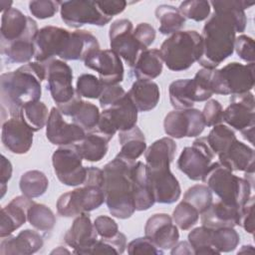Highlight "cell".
<instances>
[{
    "instance_id": "obj_1",
    "label": "cell",
    "mask_w": 255,
    "mask_h": 255,
    "mask_svg": "<svg viewBox=\"0 0 255 255\" xmlns=\"http://www.w3.org/2000/svg\"><path fill=\"white\" fill-rule=\"evenodd\" d=\"M254 2L244 0L211 1L214 13L202 29L203 53L198 63L205 69H215L234 52L236 33L244 32L247 24L245 9Z\"/></svg>"
},
{
    "instance_id": "obj_2",
    "label": "cell",
    "mask_w": 255,
    "mask_h": 255,
    "mask_svg": "<svg viewBox=\"0 0 255 255\" xmlns=\"http://www.w3.org/2000/svg\"><path fill=\"white\" fill-rule=\"evenodd\" d=\"M46 65L29 62L17 70L4 73L0 77L1 110L10 118H17L21 109L30 103L40 101L41 83L46 80Z\"/></svg>"
},
{
    "instance_id": "obj_3",
    "label": "cell",
    "mask_w": 255,
    "mask_h": 255,
    "mask_svg": "<svg viewBox=\"0 0 255 255\" xmlns=\"http://www.w3.org/2000/svg\"><path fill=\"white\" fill-rule=\"evenodd\" d=\"M135 162L117 155L103 169L105 202L110 213L120 219L129 218L135 211L132 189Z\"/></svg>"
},
{
    "instance_id": "obj_4",
    "label": "cell",
    "mask_w": 255,
    "mask_h": 255,
    "mask_svg": "<svg viewBox=\"0 0 255 255\" xmlns=\"http://www.w3.org/2000/svg\"><path fill=\"white\" fill-rule=\"evenodd\" d=\"M105 202L104 172L96 166L87 167V176L81 187L62 194L56 204L63 217H76L99 208Z\"/></svg>"
},
{
    "instance_id": "obj_5",
    "label": "cell",
    "mask_w": 255,
    "mask_h": 255,
    "mask_svg": "<svg viewBox=\"0 0 255 255\" xmlns=\"http://www.w3.org/2000/svg\"><path fill=\"white\" fill-rule=\"evenodd\" d=\"M159 52L170 71L187 70L202 56V37L195 30L178 31L162 42Z\"/></svg>"
},
{
    "instance_id": "obj_6",
    "label": "cell",
    "mask_w": 255,
    "mask_h": 255,
    "mask_svg": "<svg viewBox=\"0 0 255 255\" xmlns=\"http://www.w3.org/2000/svg\"><path fill=\"white\" fill-rule=\"evenodd\" d=\"M202 181L221 201L238 207L243 206L251 196L252 184L245 178L232 173L230 169L217 162H212Z\"/></svg>"
},
{
    "instance_id": "obj_7",
    "label": "cell",
    "mask_w": 255,
    "mask_h": 255,
    "mask_svg": "<svg viewBox=\"0 0 255 255\" xmlns=\"http://www.w3.org/2000/svg\"><path fill=\"white\" fill-rule=\"evenodd\" d=\"M254 63L243 65L237 62L221 69H212L211 86L213 94L236 95L250 92L254 87Z\"/></svg>"
},
{
    "instance_id": "obj_8",
    "label": "cell",
    "mask_w": 255,
    "mask_h": 255,
    "mask_svg": "<svg viewBox=\"0 0 255 255\" xmlns=\"http://www.w3.org/2000/svg\"><path fill=\"white\" fill-rule=\"evenodd\" d=\"M223 122L239 130L253 143L255 127V101L251 92L231 95L230 105L223 111Z\"/></svg>"
},
{
    "instance_id": "obj_9",
    "label": "cell",
    "mask_w": 255,
    "mask_h": 255,
    "mask_svg": "<svg viewBox=\"0 0 255 255\" xmlns=\"http://www.w3.org/2000/svg\"><path fill=\"white\" fill-rule=\"evenodd\" d=\"M138 111L128 93L115 105L103 110L95 129L110 140L117 131L128 130L136 126Z\"/></svg>"
},
{
    "instance_id": "obj_10",
    "label": "cell",
    "mask_w": 255,
    "mask_h": 255,
    "mask_svg": "<svg viewBox=\"0 0 255 255\" xmlns=\"http://www.w3.org/2000/svg\"><path fill=\"white\" fill-rule=\"evenodd\" d=\"M83 159L77 143L58 147L52 155V164L58 179L67 186L82 185L87 176Z\"/></svg>"
},
{
    "instance_id": "obj_11",
    "label": "cell",
    "mask_w": 255,
    "mask_h": 255,
    "mask_svg": "<svg viewBox=\"0 0 255 255\" xmlns=\"http://www.w3.org/2000/svg\"><path fill=\"white\" fill-rule=\"evenodd\" d=\"M214 156L206 137H199L192 142L191 146H185L182 149L177 159V167L189 179L202 180Z\"/></svg>"
},
{
    "instance_id": "obj_12",
    "label": "cell",
    "mask_w": 255,
    "mask_h": 255,
    "mask_svg": "<svg viewBox=\"0 0 255 255\" xmlns=\"http://www.w3.org/2000/svg\"><path fill=\"white\" fill-rule=\"evenodd\" d=\"M60 14L63 22L72 28H80L86 24L101 27L113 19L101 12L96 1L90 0L60 2Z\"/></svg>"
},
{
    "instance_id": "obj_13",
    "label": "cell",
    "mask_w": 255,
    "mask_h": 255,
    "mask_svg": "<svg viewBox=\"0 0 255 255\" xmlns=\"http://www.w3.org/2000/svg\"><path fill=\"white\" fill-rule=\"evenodd\" d=\"M46 65V80L53 101L57 107L70 102L76 95L73 87V71L71 67L61 59H52Z\"/></svg>"
},
{
    "instance_id": "obj_14",
    "label": "cell",
    "mask_w": 255,
    "mask_h": 255,
    "mask_svg": "<svg viewBox=\"0 0 255 255\" xmlns=\"http://www.w3.org/2000/svg\"><path fill=\"white\" fill-rule=\"evenodd\" d=\"M205 127L201 112L193 108L171 111L165 116L163 121L165 133L174 138L198 136L202 133Z\"/></svg>"
},
{
    "instance_id": "obj_15",
    "label": "cell",
    "mask_w": 255,
    "mask_h": 255,
    "mask_svg": "<svg viewBox=\"0 0 255 255\" xmlns=\"http://www.w3.org/2000/svg\"><path fill=\"white\" fill-rule=\"evenodd\" d=\"M71 32L67 29L45 26L38 30L34 38V59L39 63H47L65 52Z\"/></svg>"
},
{
    "instance_id": "obj_16",
    "label": "cell",
    "mask_w": 255,
    "mask_h": 255,
    "mask_svg": "<svg viewBox=\"0 0 255 255\" xmlns=\"http://www.w3.org/2000/svg\"><path fill=\"white\" fill-rule=\"evenodd\" d=\"M110 46L129 67H132L142 51L133 35V26L128 19L114 21L109 30Z\"/></svg>"
},
{
    "instance_id": "obj_17",
    "label": "cell",
    "mask_w": 255,
    "mask_h": 255,
    "mask_svg": "<svg viewBox=\"0 0 255 255\" xmlns=\"http://www.w3.org/2000/svg\"><path fill=\"white\" fill-rule=\"evenodd\" d=\"M85 67L96 71L104 86L119 85L124 80L122 59L113 50H97L84 61Z\"/></svg>"
},
{
    "instance_id": "obj_18",
    "label": "cell",
    "mask_w": 255,
    "mask_h": 255,
    "mask_svg": "<svg viewBox=\"0 0 255 255\" xmlns=\"http://www.w3.org/2000/svg\"><path fill=\"white\" fill-rule=\"evenodd\" d=\"M169 165L170 163L146 165V170L152 185L155 202L171 204L177 201L181 195L179 182L170 171Z\"/></svg>"
},
{
    "instance_id": "obj_19",
    "label": "cell",
    "mask_w": 255,
    "mask_h": 255,
    "mask_svg": "<svg viewBox=\"0 0 255 255\" xmlns=\"http://www.w3.org/2000/svg\"><path fill=\"white\" fill-rule=\"evenodd\" d=\"M37 22L16 8L2 13L0 44H9L25 38H35L38 32Z\"/></svg>"
},
{
    "instance_id": "obj_20",
    "label": "cell",
    "mask_w": 255,
    "mask_h": 255,
    "mask_svg": "<svg viewBox=\"0 0 255 255\" xmlns=\"http://www.w3.org/2000/svg\"><path fill=\"white\" fill-rule=\"evenodd\" d=\"M144 236L161 250L171 249L179 239L178 227L166 213L151 215L144 226Z\"/></svg>"
},
{
    "instance_id": "obj_21",
    "label": "cell",
    "mask_w": 255,
    "mask_h": 255,
    "mask_svg": "<svg viewBox=\"0 0 255 255\" xmlns=\"http://www.w3.org/2000/svg\"><path fill=\"white\" fill-rule=\"evenodd\" d=\"M86 131L74 123H67L58 108H52L46 125V136L55 145H68L81 141Z\"/></svg>"
},
{
    "instance_id": "obj_22",
    "label": "cell",
    "mask_w": 255,
    "mask_h": 255,
    "mask_svg": "<svg viewBox=\"0 0 255 255\" xmlns=\"http://www.w3.org/2000/svg\"><path fill=\"white\" fill-rule=\"evenodd\" d=\"M34 132L21 118H10L2 125L1 140L11 152L24 154L30 150L33 144Z\"/></svg>"
},
{
    "instance_id": "obj_23",
    "label": "cell",
    "mask_w": 255,
    "mask_h": 255,
    "mask_svg": "<svg viewBox=\"0 0 255 255\" xmlns=\"http://www.w3.org/2000/svg\"><path fill=\"white\" fill-rule=\"evenodd\" d=\"M64 240L74 249L76 254H88L98 240V232L88 213H83L74 219L72 226L66 232Z\"/></svg>"
},
{
    "instance_id": "obj_24",
    "label": "cell",
    "mask_w": 255,
    "mask_h": 255,
    "mask_svg": "<svg viewBox=\"0 0 255 255\" xmlns=\"http://www.w3.org/2000/svg\"><path fill=\"white\" fill-rule=\"evenodd\" d=\"M57 108L62 115L71 117L73 123L80 126L86 132L94 130L98 126L101 116L99 108L90 102L83 101L77 93L70 102Z\"/></svg>"
},
{
    "instance_id": "obj_25",
    "label": "cell",
    "mask_w": 255,
    "mask_h": 255,
    "mask_svg": "<svg viewBox=\"0 0 255 255\" xmlns=\"http://www.w3.org/2000/svg\"><path fill=\"white\" fill-rule=\"evenodd\" d=\"M34 201L25 195L14 197L6 206L1 209L0 237L11 235L16 229L21 227L28 219V210Z\"/></svg>"
},
{
    "instance_id": "obj_26",
    "label": "cell",
    "mask_w": 255,
    "mask_h": 255,
    "mask_svg": "<svg viewBox=\"0 0 255 255\" xmlns=\"http://www.w3.org/2000/svg\"><path fill=\"white\" fill-rule=\"evenodd\" d=\"M218 159L220 164L231 171H244L245 174L254 173V149L237 138L218 154Z\"/></svg>"
},
{
    "instance_id": "obj_27",
    "label": "cell",
    "mask_w": 255,
    "mask_h": 255,
    "mask_svg": "<svg viewBox=\"0 0 255 255\" xmlns=\"http://www.w3.org/2000/svg\"><path fill=\"white\" fill-rule=\"evenodd\" d=\"M43 244V237L37 231L25 229L17 236L1 238L0 255H30L39 251Z\"/></svg>"
},
{
    "instance_id": "obj_28",
    "label": "cell",
    "mask_w": 255,
    "mask_h": 255,
    "mask_svg": "<svg viewBox=\"0 0 255 255\" xmlns=\"http://www.w3.org/2000/svg\"><path fill=\"white\" fill-rule=\"evenodd\" d=\"M240 208L235 205L224 203L219 200L212 202L210 206L202 212L200 220L202 225L209 228L234 227L239 224Z\"/></svg>"
},
{
    "instance_id": "obj_29",
    "label": "cell",
    "mask_w": 255,
    "mask_h": 255,
    "mask_svg": "<svg viewBox=\"0 0 255 255\" xmlns=\"http://www.w3.org/2000/svg\"><path fill=\"white\" fill-rule=\"evenodd\" d=\"M133 201L136 211L149 209L154 203L152 185L147 174L146 165L142 161H136L132 170Z\"/></svg>"
},
{
    "instance_id": "obj_30",
    "label": "cell",
    "mask_w": 255,
    "mask_h": 255,
    "mask_svg": "<svg viewBox=\"0 0 255 255\" xmlns=\"http://www.w3.org/2000/svg\"><path fill=\"white\" fill-rule=\"evenodd\" d=\"M100 50L98 39L89 31L76 30L71 32L65 52L60 59L64 61H85L93 52Z\"/></svg>"
},
{
    "instance_id": "obj_31",
    "label": "cell",
    "mask_w": 255,
    "mask_h": 255,
    "mask_svg": "<svg viewBox=\"0 0 255 255\" xmlns=\"http://www.w3.org/2000/svg\"><path fill=\"white\" fill-rule=\"evenodd\" d=\"M128 95L138 112L153 110L160 98L158 85L152 81L145 80H136L130 87Z\"/></svg>"
},
{
    "instance_id": "obj_32",
    "label": "cell",
    "mask_w": 255,
    "mask_h": 255,
    "mask_svg": "<svg viewBox=\"0 0 255 255\" xmlns=\"http://www.w3.org/2000/svg\"><path fill=\"white\" fill-rule=\"evenodd\" d=\"M163 68V61L157 49H146L141 51L132 66L133 76L137 80L151 81L157 78Z\"/></svg>"
},
{
    "instance_id": "obj_33",
    "label": "cell",
    "mask_w": 255,
    "mask_h": 255,
    "mask_svg": "<svg viewBox=\"0 0 255 255\" xmlns=\"http://www.w3.org/2000/svg\"><path fill=\"white\" fill-rule=\"evenodd\" d=\"M119 141L121 150L117 155L128 159L136 160L146 149L144 134L137 126L119 131Z\"/></svg>"
},
{
    "instance_id": "obj_34",
    "label": "cell",
    "mask_w": 255,
    "mask_h": 255,
    "mask_svg": "<svg viewBox=\"0 0 255 255\" xmlns=\"http://www.w3.org/2000/svg\"><path fill=\"white\" fill-rule=\"evenodd\" d=\"M110 139L97 129L86 132L85 137L77 143L84 159L91 162L103 159L109 148Z\"/></svg>"
},
{
    "instance_id": "obj_35",
    "label": "cell",
    "mask_w": 255,
    "mask_h": 255,
    "mask_svg": "<svg viewBox=\"0 0 255 255\" xmlns=\"http://www.w3.org/2000/svg\"><path fill=\"white\" fill-rule=\"evenodd\" d=\"M0 52L8 63H29L35 54L34 38H25L9 44H0Z\"/></svg>"
},
{
    "instance_id": "obj_36",
    "label": "cell",
    "mask_w": 255,
    "mask_h": 255,
    "mask_svg": "<svg viewBox=\"0 0 255 255\" xmlns=\"http://www.w3.org/2000/svg\"><path fill=\"white\" fill-rule=\"evenodd\" d=\"M169 100L175 110L192 109L195 103L192 79H179L172 82L168 88Z\"/></svg>"
},
{
    "instance_id": "obj_37",
    "label": "cell",
    "mask_w": 255,
    "mask_h": 255,
    "mask_svg": "<svg viewBox=\"0 0 255 255\" xmlns=\"http://www.w3.org/2000/svg\"><path fill=\"white\" fill-rule=\"evenodd\" d=\"M155 17L159 21L158 31L162 35L174 34L184 26L185 18L180 13L178 8L174 6L162 4L156 7Z\"/></svg>"
},
{
    "instance_id": "obj_38",
    "label": "cell",
    "mask_w": 255,
    "mask_h": 255,
    "mask_svg": "<svg viewBox=\"0 0 255 255\" xmlns=\"http://www.w3.org/2000/svg\"><path fill=\"white\" fill-rule=\"evenodd\" d=\"M176 143L170 137H162L155 140L144 151L145 164H155L161 162L171 163L174 159Z\"/></svg>"
},
{
    "instance_id": "obj_39",
    "label": "cell",
    "mask_w": 255,
    "mask_h": 255,
    "mask_svg": "<svg viewBox=\"0 0 255 255\" xmlns=\"http://www.w3.org/2000/svg\"><path fill=\"white\" fill-rule=\"evenodd\" d=\"M19 186L23 195L36 198L47 191L49 180L45 173L40 170H28L22 174Z\"/></svg>"
},
{
    "instance_id": "obj_40",
    "label": "cell",
    "mask_w": 255,
    "mask_h": 255,
    "mask_svg": "<svg viewBox=\"0 0 255 255\" xmlns=\"http://www.w3.org/2000/svg\"><path fill=\"white\" fill-rule=\"evenodd\" d=\"M49 115L47 106L38 101L25 105L17 118H21L34 131H38L47 125Z\"/></svg>"
},
{
    "instance_id": "obj_41",
    "label": "cell",
    "mask_w": 255,
    "mask_h": 255,
    "mask_svg": "<svg viewBox=\"0 0 255 255\" xmlns=\"http://www.w3.org/2000/svg\"><path fill=\"white\" fill-rule=\"evenodd\" d=\"M236 135L234 130L226 125H216L209 131L206 136L208 145L214 154H219L223 152L234 140Z\"/></svg>"
},
{
    "instance_id": "obj_42",
    "label": "cell",
    "mask_w": 255,
    "mask_h": 255,
    "mask_svg": "<svg viewBox=\"0 0 255 255\" xmlns=\"http://www.w3.org/2000/svg\"><path fill=\"white\" fill-rule=\"evenodd\" d=\"M28 222L37 230L49 231L56 223V217L53 211L45 204L34 202L28 210Z\"/></svg>"
},
{
    "instance_id": "obj_43",
    "label": "cell",
    "mask_w": 255,
    "mask_h": 255,
    "mask_svg": "<svg viewBox=\"0 0 255 255\" xmlns=\"http://www.w3.org/2000/svg\"><path fill=\"white\" fill-rule=\"evenodd\" d=\"M239 242L240 236L234 227L212 228V247L217 254L235 250Z\"/></svg>"
},
{
    "instance_id": "obj_44",
    "label": "cell",
    "mask_w": 255,
    "mask_h": 255,
    "mask_svg": "<svg viewBox=\"0 0 255 255\" xmlns=\"http://www.w3.org/2000/svg\"><path fill=\"white\" fill-rule=\"evenodd\" d=\"M187 238L193 249L194 255L217 254L212 247V228L204 225L196 227L189 232Z\"/></svg>"
},
{
    "instance_id": "obj_45",
    "label": "cell",
    "mask_w": 255,
    "mask_h": 255,
    "mask_svg": "<svg viewBox=\"0 0 255 255\" xmlns=\"http://www.w3.org/2000/svg\"><path fill=\"white\" fill-rule=\"evenodd\" d=\"M212 199V191L204 184H196L189 187L183 195V201L188 202L196 208L199 214L204 212L210 206Z\"/></svg>"
},
{
    "instance_id": "obj_46",
    "label": "cell",
    "mask_w": 255,
    "mask_h": 255,
    "mask_svg": "<svg viewBox=\"0 0 255 255\" xmlns=\"http://www.w3.org/2000/svg\"><path fill=\"white\" fill-rule=\"evenodd\" d=\"M127 248V238L122 232H118L111 238H102L89 250L88 254H122Z\"/></svg>"
},
{
    "instance_id": "obj_47",
    "label": "cell",
    "mask_w": 255,
    "mask_h": 255,
    "mask_svg": "<svg viewBox=\"0 0 255 255\" xmlns=\"http://www.w3.org/2000/svg\"><path fill=\"white\" fill-rule=\"evenodd\" d=\"M199 212L186 201H181L176 205L172 212V220L181 230H188L193 227L198 219Z\"/></svg>"
},
{
    "instance_id": "obj_48",
    "label": "cell",
    "mask_w": 255,
    "mask_h": 255,
    "mask_svg": "<svg viewBox=\"0 0 255 255\" xmlns=\"http://www.w3.org/2000/svg\"><path fill=\"white\" fill-rule=\"evenodd\" d=\"M104 88L99 78L92 74H83L77 80L76 93L83 98L99 99Z\"/></svg>"
},
{
    "instance_id": "obj_49",
    "label": "cell",
    "mask_w": 255,
    "mask_h": 255,
    "mask_svg": "<svg viewBox=\"0 0 255 255\" xmlns=\"http://www.w3.org/2000/svg\"><path fill=\"white\" fill-rule=\"evenodd\" d=\"M210 2L205 0H188L179 5L178 10L185 19L201 22L210 14Z\"/></svg>"
},
{
    "instance_id": "obj_50",
    "label": "cell",
    "mask_w": 255,
    "mask_h": 255,
    "mask_svg": "<svg viewBox=\"0 0 255 255\" xmlns=\"http://www.w3.org/2000/svg\"><path fill=\"white\" fill-rule=\"evenodd\" d=\"M211 73L212 69H201L197 71L192 79L195 102L208 101L213 95L211 86Z\"/></svg>"
},
{
    "instance_id": "obj_51",
    "label": "cell",
    "mask_w": 255,
    "mask_h": 255,
    "mask_svg": "<svg viewBox=\"0 0 255 255\" xmlns=\"http://www.w3.org/2000/svg\"><path fill=\"white\" fill-rule=\"evenodd\" d=\"M60 2L52 0H38L29 2L30 13L38 19L52 18L58 11Z\"/></svg>"
},
{
    "instance_id": "obj_52",
    "label": "cell",
    "mask_w": 255,
    "mask_h": 255,
    "mask_svg": "<svg viewBox=\"0 0 255 255\" xmlns=\"http://www.w3.org/2000/svg\"><path fill=\"white\" fill-rule=\"evenodd\" d=\"M206 127H214L223 122V108L221 104L214 99H209L201 112Z\"/></svg>"
},
{
    "instance_id": "obj_53",
    "label": "cell",
    "mask_w": 255,
    "mask_h": 255,
    "mask_svg": "<svg viewBox=\"0 0 255 255\" xmlns=\"http://www.w3.org/2000/svg\"><path fill=\"white\" fill-rule=\"evenodd\" d=\"M255 43L253 38L247 35H240L235 38L234 50L237 55L247 63H254L255 54H254Z\"/></svg>"
},
{
    "instance_id": "obj_54",
    "label": "cell",
    "mask_w": 255,
    "mask_h": 255,
    "mask_svg": "<svg viewBox=\"0 0 255 255\" xmlns=\"http://www.w3.org/2000/svg\"><path fill=\"white\" fill-rule=\"evenodd\" d=\"M128 253L130 255L135 254H163V250L156 247L148 238L138 237L131 240L128 245Z\"/></svg>"
},
{
    "instance_id": "obj_55",
    "label": "cell",
    "mask_w": 255,
    "mask_h": 255,
    "mask_svg": "<svg viewBox=\"0 0 255 255\" xmlns=\"http://www.w3.org/2000/svg\"><path fill=\"white\" fill-rule=\"evenodd\" d=\"M126 94V91L120 85L105 86L103 93L99 98L102 109L105 110L112 107L113 105L118 103Z\"/></svg>"
},
{
    "instance_id": "obj_56",
    "label": "cell",
    "mask_w": 255,
    "mask_h": 255,
    "mask_svg": "<svg viewBox=\"0 0 255 255\" xmlns=\"http://www.w3.org/2000/svg\"><path fill=\"white\" fill-rule=\"evenodd\" d=\"M133 35L142 51L146 50L155 40V30L148 23H139L133 29Z\"/></svg>"
},
{
    "instance_id": "obj_57",
    "label": "cell",
    "mask_w": 255,
    "mask_h": 255,
    "mask_svg": "<svg viewBox=\"0 0 255 255\" xmlns=\"http://www.w3.org/2000/svg\"><path fill=\"white\" fill-rule=\"evenodd\" d=\"M95 228L102 238H111L119 232V226L117 222L109 216L100 215L95 219Z\"/></svg>"
},
{
    "instance_id": "obj_58",
    "label": "cell",
    "mask_w": 255,
    "mask_h": 255,
    "mask_svg": "<svg viewBox=\"0 0 255 255\" xmlns=\"http://www.w3.org/2000/svg\"><path fill=\"white\" fill-rule=\"evenodd\" d=\"M254 196H250L248 201L241 206L239 224L246 232L254 233Z\"/></svg>"
},
{
    "instance_id": "obj_59",
    "label": "cell",
    "mask_w": 255,
    "mask_h": 255,
    "mask_svg": "<svg viewBox=\"0 0 255 255\" xmlns=\"http://www.w3.org/2000/svg\"><path fill=\"white\" fill-rule=\"evenodd\" d=\"M101 12L107 17L113 18L115 15L121 14L127 6L125 0H107V1H96Z\"/></svg>"
},
{
    "instance_id": "obj_60",
    "label": "cell",
    "mask_w": 255,
    "mask_h": 255,
    "mask_svg": "<svg viewBox=\"0 0 255 255\" xmlns=\"http://www.w3.org/2000/svg\"><path fill=\"white\" fill-rule=\"evenodd\" d=\"M12 164L5 155H1V171H0V191L1 197H3L7 190V182L12 176Z\"/></svg>"
},
{
    "instance_id": "obj_61",
    "label": "cell",
    "mask_w": 255,
    "mask_h": 255,
    "mask_svg": "<svg viewBox=\"0 0 255 255\" xmlns=\"http://www.w3.org/2000/svg\"><path fill=\"white\" fill-rule=\"evenodd\" d=\"M170 253L172 255H192L194 254L193 249L189 242L187 241H180L177 242L172 248Z\"/></svg>"
},
{
    "instance_id": "obj_62",
    "label": "cell",
    "mask_w": 255,
    "mask_h": 255,
    "mask_svg": "<svg viewBox=\"0 0 255 255\" xmlns=\"http://www.w3.org/2000/svg\"><path fill=\"white\" fill-rule=\"evenodd\" d=\"M12 4H13V2H11V1H0V10H1V12L3 13V12H5V11H7V10H9L10 8H12L11 6H12Z\"/></svg>"
},
{
    "instance_id": "obj_63",
    "label": "cell",
    "mask_w": 255,
    "mask_h": 255,
    "mask_svg": "<svg viewBox=\"0 0 255 255\" xmlns=\"http://www.w3.org/2000/svg\"><path fill=\"white\" fill-rule=\"evenodd\" d=\"M63 253L70 254V251L67 250V249H65V248H63L62 246H60V247H58L57 249H55V250H53V251L51 252V254H63Z\"/></svg>"
},
{
    "instance_id": "obj_64",
    "label": "cell",
    "mask_w": 255,
    "mask_h": 255,
    "mask_svg": "<svg viewBox=\"0 0 255 255\" xmlns=\"http://www.w3.org/2000/svg\"><path fill=\"white\" fill-rule=\"evenodd\" d=\"M254 249H253V246L252 245H244L242 246V248L238 251V254L239 253H244V252H252Z\"/></svg>"
}]
</instances>
